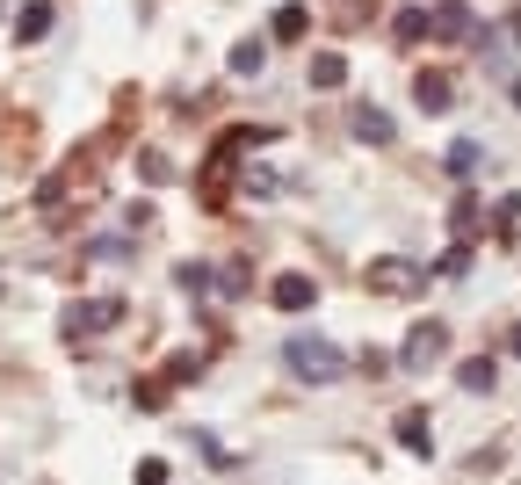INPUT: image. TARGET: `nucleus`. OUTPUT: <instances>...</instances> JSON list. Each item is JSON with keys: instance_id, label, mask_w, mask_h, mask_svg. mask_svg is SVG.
I'll use <instances>...</instances> for the list:
<instances>
[{"instance_id": "nucleus-1", "label": "nucleus", "mask_w": 521, "mask_h": 485, "mask_svg": "<svg viewBox=\"0 0 521 485\" xmlns=\"http://www.w3.org/2000/svg\"><path fill=\"white\" fill-rule=\"evenodd\" d=\"M283 370L304 377V384H333V377L348 370V355L333 348L326 333H290V341H283Z\"/></svg>"}, {"instance_id": "nucleus-2", "label": "nucleus", "mask_w": 521, "mask_h": 485, "mask_svg": "<svg viewBox=\"0 0 521 485\" xmlns=\"http://www.w3.org/2000/svg\"><path fill=\"white\" fill-rule=\"evenodd\" d=\"M449 355V326L442 319H420L406 341H398V370H427V362H442Z\"/></svg>"}, {"instance_id": "nucleus-3", "label": "nucleus", "mask_w": 521, "mask_h": 485, "mask_svg": "<svg viewBox=\"0 0 521 485\" xmlns=\"http://www.w3.org/2000/svg\"><path fill=\"white\" fill-rule=\"evenodd\" d=\"M124 319V297H80V305L66 312V333L80 341V333H102V326H116Z\"/></svg>"}, {"instance_id": "nucleus-4", "label": "nucleus", "mask_w": 521, "mask_h": 485, "mask_svg": "<svg viewBox=\"0 0 521 485\" xmlns=\"http://www.w3.org/2000/svg\"><path fill=\"white\" fill-rule=\"evenodd\" d=\"M268 297H275V305H283V312H312L319 283H312V276H275V283H268Z\"/></svg>"}, {"instance_id": "nucleus-5", "label": "nucleus", "mask_w": 521, "mask_h": 485, "mask_svg": "<svg viewBox=\"0 0 521 485\" xmlns=\"http://www.w3.org/2000/svg\"><path fill=\"white\" fill-rule=\"evenodd\" d=\"M304 29H312V8H304V0H283V8H275V22H268V37H275V44H297Z\"/></svg>"}, {"instance_id": "nucleus-6", "label": "nucleus", "mask_w": 521, "mask_h": 485, "mask_svg": "<svg viewBox=\"0 0 521 485\" xmlns=\"http://www.w3.org/2000/svg\"><path fill=\"white\" fill-rule=\"evenodd\" d=\"M348 124H355V138H362V145H391V116H384L377 102H355Z\"/></svg>"}, {"instance_id": "nucleus-7", "label": "nucleus", "mask_w": 521, "mask_h": 485, "mask_svg": "<svg viewBox=\"0 0 521 485\" xmlns=\"http://www.w3.org/2000/svg\"><path fill=\"white\" fill-rule=\"evenodd\" d=\"M413 102H420L427 116H442V109L456 102V87H449V73H420V87H413Z\"/></svg>"}, {"instance_id": "nucleus-8", "label": "nucleus", "mask_w": 521, "mask_h": 485, "mask_svg": "<svg viewBox=\"0 0 521 485\" xmlns=\"http://www.w3.org/2000/svg\"><path fill=\"white\" fill-rule=\"evenodd\" d=\"M398 442L413 449V457H435V435H427V413L413 406V413H398Z\"/></svg>"}, {"instance_id": "nucleus-9", "label": "nucleus", "mask_w": 521, "mask_h": 485, "mask_svg": "<svg viewBox=\"0 0 521 485\" xmlns=\"http://www.w3.org/2000/svg\"><path fill=\"white\" fill-rule=\"evenodd\" d=\"M370 283H377V290H420V268H413V261H377Z\"/></svg>"}, {"instance_id": "nucleus-10", "label": "nucleus", "mask_w": 521, "mask_h": 485, "mask_svg": "<svg viewBox=\"0 0 521 485\" xmlns=\"http://www.w3.org/2000/svg\"><path fill=\"white\" fill-rule=\"evenodd\" d=\"M44 29H51V0H29V8L15 15V44H37Z\"/></svg>"}, {"instance_id": "nucleus-11", "label": "nucleus", "mask_w": 521, "mask_h": 485, "mask_svg": "<svg viewBox=\"0 0 521 485\" xmlns=\"http://www.w3.org/2000/svg\"><path fill=\"white\" fill-rule=\"evenodd\" d=\"M471 29H478V22H471V8H464V0H449V8L435 15V37H449V44H464Z\"/></svg>"}, {"instance_id": "nucleus-12", "label": "nucleus", "mask_w": 521, "mask_h": 485, "mask_svg": "<svg viewBox=\"0 0 521 485\" xmlns=\"http://www.w3.org/2000/svg\"><path fill=\"white\" fill-rule=\"evenodd\" d=\"M341 80H348V58L341 51H319L312 58V87H341Z\"/></svg>"}, {"instance_id": "nucleus-13", "label": "nucleus", "mask_w": 521, "mask_h": 485, "mask_svg": "<svg viewBox=\"0 0 521 485\" xmlns=\"http://www.w3.org/2000/svg\"><path fill=\"white\" fill-rule=\"evenodd\" d=\"M427 29H435V15H427V8H398V44H420Z\"/></svg>"}, {"instance_id": "nucleus-14", "label": "nucleus", "mask_w": 521, "mask_h": 485, "mask_svg": "<svg viewBox=\"0 0 521 485\" xmlns=\"http://www.w3.org/2000/svg\"><path fill=\"white\" fill-rule=\"evenodd\" d=\"M456 384H464V391H493V362H485V355H471L464 370H456Z\"/></svg>"}, {"instance_id": "nucleus-15", "label": "nucleus", "mask_w": 521, "mask_h": 485, "mask_svg": "<svg viewBox=\"0 0 521 485\" xmlns=\"http://www.w3.org/2000/svg\"><path fill=\"white\" fill-rule=\"evenodd\" d=\"M261 58H268V44H261V37L232 44V73H261Z\"/></svg>"}, {"instance_id": "nucleus-16", "label": "nucleus", "mask_w": 521, "mask_h": 485, "mask_svg": "<svg viewBox=\"0 0 521 485\" xmlns=\"http://www.w3.org/2000/svg\"><path fill=\"white\" fill-rule=\"evenodd\" d=\"M464 268H471V247H464V239H456V247L435 261V276H464Z\"/></svg>"}, {"instance_id": "nucleus-17", "label": "nucleus", "mask_w": 521, "mask_h": 485, "mask_svg": "<svg viewBox=\"0 0 521 485\" xmlns=\"http://www.w3.org/2000/svg\"><path fill=\"white\" fill-rule=\"evenodd\" d=\"M449 225H456V232H471V225H478V203H471V196H456V210H449Z\"/></svg>"}, {"instance_id": "nucleus-18", "label": "nucleus", "mask_w": 521, "mask_h": 485, "mask_svg": "<svg viewBox=\"0 0 521 485\" xmlns=\"http://www.w3.org/2000/svg\"><path fill=\"white\" fill-rule=\"evenodd\" d=\"M138 485H167V464H160V457H145V464H138Z\"/></svg>"}, {"instance_id": "nucleus-19", "label": "nucleus", "mask_w": 521, "mask_h": 485, "mask_svg": "<svg viewBox=\"0 0 521 485\" xmlns=\"http://www.w3.org/2000/svg\"><path fill=\"white\" fill-rule=\"evenodd\" d=\"M507 348H514V355H521V326H514V333H507Z\"/></svg>"}]
</instances>
